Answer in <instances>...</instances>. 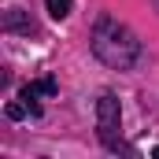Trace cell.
<instances>
[{"label":"cell","mask_w":159,"mask_h":159,"mask_svg":"<svg viewBox=\"0 0 159 159\" xmlns=\"http://www.w3.org/2000/svg\"><path fill=\"white\" fill-rule=\"evenodd\" d=\"M22 93H26V96H56V93H59V85H56V78H41V81L22 85Z\"/></svg>","instance_id":"obj_4"},{"label":"cell","mask_w":159,"mask_h":159,"mask_svg":"<svg viewBox=\"0 0 159 159\" xmlns=\"http://www.w3.org/2000/svg\"><path fill=\"white\" fill-rule=\"evenodd\" d=\"M156 156H159V148H156Z\"/></svg>","instance_id":"obj_7"},{"label":"cell","mask_w":159,"mask_h":159,"mask_svg":"<svg viewBox=\"0 0 159 159\" xmlns=\"http://www.w3.org/2000/svg\"><path fill=\"white\" fill-rule=\"evenodd\" d=\"M26 111H30V107H26V100H22V104H7V115H11V119H22Z\"/></svg>","instance_id":"obj_6"},{"label":"cell","mask_w":159,"mask_h":159,"mask_svg":"<svg viewBox=\"0 0 159 159\" xmlns=\"http://www.w3.org/2000/svg\"><path fill=\"white\" fill-rule=\"evenodd\" d=\"M48 4V15L52 19H67L70 15V0H44Z\"/></svg>","instance_id":"obj_5"},{"label":"cell","mask_w":159,"mask_h":159,"mask_svg":"<svg viewBox=\"0 0 159 159\" xmlns=\"http://www.w3.org/2000/svg\"><path fill=\"white\" fill-rule=\"evenodd\" d=\"M4 30H7V34H34V19L22 15L19 7H7V11H4Z\"/></svg>","instance_id":"obj_3"},{"label":"cell","mask_w":159,"mask_h":159,"mask_svg":"<svg viewBox=\"0 0 159 159\" xmlns=\"http://www.w3.org/2000/svg\"><path fill=\"white\" fill-rule=\"evenodd\" d=\"M119 122H122V107H119V100L111 96V93H104L100 100H96V126H100V137H104V144L107 148H115V152H129L126 144L119 141Z\"/></svg>","instance_id":"obj_2"},{"label":"cell","mask_w":159,"mask_h":159,"mask_svg":"<svg viewBox=\"0 0 159 159\" xmlns=\"http://www.w3.org/2000/svg\"><path fill=\"white\" fill-rule=\"evenodd\" d=\"M89 44H93L96 59L107 63L111 70H133L141 63V52H144L141 41H137V34L126 22H119L115 15H96L93 34H89Z\"/></svg>","instance_id":"obj_1"}]
</instances>
